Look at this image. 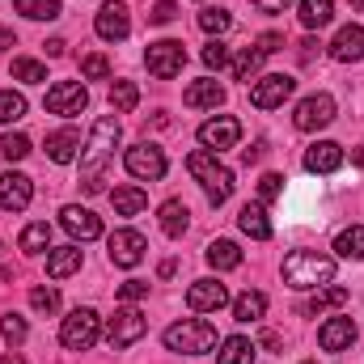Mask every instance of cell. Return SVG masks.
Instances as JSON below:
<instances>
[{"label": "cell", "instance_id": "obj_12", "mask_svg": "<svg viewBox=\"0 0 364 364\" xmlns=\"http://www.w3.org/2000/svg\"><path fill=\"white\" fill-rule=\"evenodd\" d=\"M106 250H110V263H114V267H136V263L144 259L149 242H144V233H136V229H114L110 242H106Z\"/></svg>", "mask_w": 364, "mask_h": 364}, {"label": "cell", "instance_id": "obj_52", "mask_svg": "<svg viewBox=\"0 0 364 364\" xmlns=\"http://www.w3.org/2000/svg\"><path fill=\"white\" fill-rule=\"evenodd\" d=\"M263 149H267V144H255V149H246V153H242V161H246V166H255V161L263 157Z\"/></svg>", "mask_w": 364, "mask_h": 364}, {"label": "cell", "instance_id": "obj_18", "mask_svg": "<svg viewBox=\"0 0 364 364\" xmlns=\"http://www.w3.org/2000/svg\"><path fill=\"white\" fill-rule=\"evenodd\" d=\"M339 166H343V149L335 140H318V144L305 149V170L309 174H335Z\"/></svg>", "mask_w": 364, "mask_h": 364}, {"label": "cell", "instance_id": "obj_21", "mask_svg": "<svg viewBox=\"0 0 364 364\" xmlns=\"http://www.w3.org/2000/svg\"><path fill=\"white\" fill-rule=\"evenodd\" d=\"M237 229H242L246 237H255V242H267V237H272L267 208H263V203H246V208L237 212Z\"/></svg>", "mask_w": 364, "mask_h": 364}, {"label": "cell", "instance_id": "obj_34", "mask_svg": "<svg viewBox=\"0 0 364 364\" xmlns=\"http://www.w3.org/2000/svg\"><path fill=\"white\" fill-rule=\"evenodd\" d=\"M13 9L30 21H51L60 17V0H13Z\"/></svg>", "mask_w": 364, "mask_h": 364}, {"label": "cell", "instance_id": "obj_32", "mask_svg": "<svg viewBox=\"0 0 364 364\" xmlns=\"http://www.w3.org/2000/svg\"><path fill=\"white\" fill-rule=\"evenodd\" d=\"M335 255L339 259H364V225H352V229H343L339 237H335Z\"/></svg>", "mask_w": 364, "mask_h": 364}, {"label": "cell", "instance_id": "obj_40", "mask_svg": "<svg viewBox=\"0 0 364 364\" xmlns=\"http://www.w3.org/2000/svg\"><path fill=\"white\" fill-rule=\"evenodd\" d=\"M199 30H208V34H225V30H233V17H229L225 9H203V13H199Z\"/></svg>", "mask_w": 364, "mask_h": 364}, {"label": "cell", "instance_id": "obj_50", "mask_svg": "<svg viewBox=\"0 0 364 364\" xmlns=\"http://www.w3.org/2000/svg\"><path fill=\"white\" fill-rule=\"evenodd\" d=\"M318 47H322V43H318V38H305V43H301V64H309V60H314V51H318Z\"/></svg>", "mask_w": 364, "mask_h": 364}, {"label": "cell", "instance_id": "obj_54", "mask_svg": "<svg viewBox=\"0 0 364 364\" xmlns=\"http://www.w3.org/2000/svg\"><path fill=\"white\" fill-rule=\"evenodd\" d=\"M352 161H356V166H360V170H364V144H360V149H356V153H352Z\"/></svg>", "mask_w": 364, "mask_h": 364}, {"label": "cell", "instance_id": "obj_56", "mask_svg": "<svg viewBox=\"0 0 364 364\" xmlns=\"http://www.w3.org/2000/svg\"><path fill=\"white\" fill-rule=\"evenodd\" d=\"M352 9H364V0H352Z\"/></svg>", "mask_w": 364, "mask_h": 364}, {"label": "cell", "instance_id": "obj_38", "mask_svg": "<svg viewBox=\"0 0 364 364\" xmlns=\"http://www.w3.org/2000/svg\"><path fill=\"white\" fill-rule=\"evenodd\" d=\"M13 81H26V85H43L47 81V68L38 60H13Z\"/></svg>", "mask_w": 364, "mask_h": 364}, {"label": "cell", "instance_id": "obj_57", "mask_svg": "<svg viewBox=\"0 0 364 364\" xmlns=\"http://www.w3.org/2000/svg\"><path fill=\"white\" fill-rule=\"evenodd\" d=\"M305 364H314V360H305Z\"/></svg>", "mask_w": 364, "mask_h": 364}, {"label": "cell", "instance_id": "obj_27", "mask_svg": "<svg viewBox=\"0 0 364 364\" xmlns=\"http://www.w3.org/2000/svg\"><path fill=\"white\" fill-rule=\"evenodd\" d=\"M296 17H301L305 30H322V26H331L335 4H331V0H301V4H296Z\"/></svg>", "mask_w": 364, "mask_h": 364}, {"label": "cell", "instance_id": "obj_8", "mask_svg": "<svg viewBox=\"0 0 364 364\" xmlns=\"http://www.w3.org/2000/svg\"><path fill=\"white\" fill-rule=\"evenodd\" d=\"M144 331H149V322H144V314L140 309H132V305H123V309H114L110 314V322H106V339H110V348H132L136 339H144Z\"/></svg>", "mask_w": 364, "mask_h": 364}, {"label": "cell", "instance_id": "obj_45", "mask_svg": "<svg viewBox=\"0 0 364 364\" xmlns=\"http://www.w3.org/2000/svg\"><path fill=\"white\" fill-rule=\"evenodd\" d=\"M279 195H284V178H279V174H263V178H259V199H263V203H275Z\"/></svg>", "mask_w": 364, "mask_h": 364}, {"label": "cell", "instance_id": "obj_22", "mask_svg": "<svg viewBox=\"0 0 364 364\" xmlns=\"http://www.w3.org/2000/svg\"><path fill=\"white\" fill-rule=\"evenodd\" d=\"M77 149H81V136H77L73 127H64V132H51V136H47V157H51L55 166L77 161Z\"/></svg>", "mask_w": 364, "mask_h": 364}, {"label": "cell", "instance_id": "obj_35", "mask_svg": "<svg viewBox=\"0 0 364 364\" xmlns=\"http://www.w3.org/2000/svg\"><path fill=\"white\" fill-rule=\"evenodd\" d=\"M136 102H140V90H136L132 81H114V85H110V106H114V114H132Z\"/></svg>", "mask_w": 364, "mask_h": 364}, {"label": "cell", "instance_id": "obj_24", "mask_svg": "<svg viewBox=\"0 0 364 364\" xmlns=\"http://www.w3.org/2000/svg\"><path fill=\"white\" fill-rule=\"evenodd\" d=\"M110 203H114V216H140L149 208V195L140 186H114L110 191Z\"/></svg>", "mask_w": 364, "mask_h": 364}, {"label": "cell", "instance_id": "obj_31", "mask_svg": "<svg viewBox=\"0 0 364 364\" xmlns=\"http://www.w3.org/2000/svg\"><path fill=\"white\" fill-rule=\"evenodd\" d=\"M267 314V296L263 292H242L237 301H233V318L237 322H259Z\"/></svg>", "mask_w": 364, "mask_h": 364}, {"label": "cell", "instance_id": "obj_42", "mask_svg": "<svg viewBox=\"0 0 364 364\" xmlns=\"http://www.w3.org/2000/svg\"><path fill=\"white\" fill-rule=\"evenodd\" d=\"M30 305H34L38 314H55V309H60V292H55V288H30Z\"/></svg>", "mask_w": 364, "mask_h": 364}, {"label": "cell", "instance_id": "obj_30", "mask_svg": "<svg viewBox=\"0 0 364 364\" xmlns=\"http://www.w3.org/2000/svg\"><path fill=\"white\" fill-rule=\"evenodd\" d=\"M17 246H21L26 255H43V250L51 246V225H47V220H34V225H26Z\"/></svg>", "mask_w": 364, "mask_h": 364}, {"label": "cell", "instance_id": "obj_41", "mask_svg": "<svg viewBox=\"0 0 364 364\" xmlns=\"http://www.w3.org/2000/svg\"><path fill=\"white\" fill-rule=\"evenodd\" d=\"M0 335H4L13 348H17V343H26V335H30V331H26V318H17V314H4V318H0Z\"/></svg>", "mask_w": 364, "mask_h": 364}, {"label": "cell", "instance_id": "obj_49", "mask_svg": "<svg viewBox=\"0 0 364 364\" xmlns=\"http://www.w3.org/2000/svg\"><path fill=\"white\" fill-rule=\"evenodd\" d=\"M279 47H284L279 34H263V38H259V51H263V55H272V51H279Z\"/></svg>", "mask_w": 364, "mask_h": 364}, {"label": "cell", "instance_id": "obj_3", "mask_svg": "<svg viewBox=\"0 0 364 364\" xmlns=\"http://www.w3.org/2000/svg\"><path fill=\"white\" fill-rule=\"evenodd\" d=\"M186 170L203 182V191H208V203H212V208H220V203L233 195V170H229V166H220L212 149L191 153V157H186Z\"/></svg>", "mask_w": 364, "mask_h": 364}, {"label": "cell", "instance_id": "obj_1", "mask_svg": "<svg viewBox=\"0 0 364 364\" xmlns=\"http://www.w3.org/2000/svg\"><path fill=\"white\" fill-rule=\"evenodd\" d=\"M114 144H119V119H114V114H102V119L93 123L85 157H81V166H85V191H90V195L102 191V166L114 157Z\"/></svg>", "mask_w": 364, "mask_h": 364}, {"label": "cell", "instance_id": "obj_5", "mask_svg": "<svg viewBox=\"0 0 364 364\" xmlns=\"http://www.w3.org/2000/svg\"><path fill=\"white\" fill-rule=\"evenodd\" d=\"M97 331H102V318L93 314L90 305H81V309H73V314L64 318L60 343H64L68 352H90L93 343H97Z\"/></svg>", "mask_w": 364, "mask_h": 364}, {"label": "cell", "instance_id": "obj_47", "mask_svg": "<svg viewBox=\"0 0 364 364\" xmlns=\"http://www.w3.org/2000/svg\"><path fill=\"white\" fill-rule=\"evenodd\" d=\"M149 17H153L157 26H166V21H174V17H178V4H174V0H157Z\"/></svg>", "mask_w": 364, "mask_h": 364}, {"label": "cell", "instance_id": "obj_19", "mask_svg": "<svg viewBox=\"0 0 364 364\" xmlns=\"http://www.w3.org/2000/svg\"><path fill=\"white\" fill-rule=\"evenodd\" d=\"M331 60H339V64H356V60H364V26H343V30L335 34Z\"/></svg>", "mask_w": 364, "mask_h": 364}, {"label": "cell", "instance_id": "obj_51", "mask_svg": "<svg viewBox=\"0 0 364 364\" xmlns=\"http://www.w3.org/2000/svg\"><path fill=\"white\" fill-rule=\"evenodd\" d=\"M64 47H68L64 38H47V55H51V60H60V55H64Z\"/></svg>", "mask_w": 364, "mask_h": 364}, {"label": "cell", "instance_id": "obj_11", "mask_svg": "<svg viewBox=\"0 0 364 364\" xmlns=\"http://www.w3.org/2000/svg\"><path fill=\"white\" fill-rule=\"evenodd\" d=\"M93 30H97V38H106V43H123V38L132 34V13H127V4H123V0H106V4L97 9Z\"/></svg>", "mask_w": 364, "mask_h": 364}, {"label": "cell", "instance_id": "obj_39", "mask_svg": "<svg viewBox=\"0 0 364 364\" xmlns=\"http://www.w3.org/2000/svg\"><path fill=\"white\" fill-rule=\"evenodd\" d=\"M0 157H4V161H26V157H30V140H26L21 132H17V136H13V132L0 136Z\"/></svg>", "mask_w": 364, "mask_h": 364}, {"label": "cell", "instance_id": "obj_15", "mask_svg": "<svg viewBox=\"0 0 364 364\" xmlns=\"http://www.w3.org/2000/svg\"><path fill=\"white\" fill-rule=\"evenodd\" d=\"M296 90V81L292 77H284V73H272V77H263L255 90H250V102L259 106V110H275V106H284L288 97Z\"/></svg>", "mask_w": 364, "mask_h": 364}, {"label": "cell", "instance_id": "obj_6", "mask_svg": "<svg viewBox=\"0 0 364 364\" xmlns=\"http://www.w3.org/2000/svg\"><path fill=\"white\" fill-rule=\"evenodd\" d=\"M144 64H149V73H153V77L170 81V77H178L182 68H186V47H182L178 38L149 43V51H144Z\"/></svg>", "mask_w": 364, "mask_h": 364}, {"label": "cell", "instance_id": "obj_23", "mask_svg": "<svg viewBox=\"0 0 364 364\" xmlns=\"http://www.w3.org/2000/svg\"><path fill=\"white\" fill-rule=\"evenodd\" d=\"M255 356H259V348L246 335H229L216 352V364H255Z\"/></svg>", "mask_w": 364, "mask_h": 364}, {"label": "cell", "instance_id": "obj_55", "mask_svg": "<svg viewBox=\"0 0 364 364\" xmlns=\"http://www.w3.org/2000/svg\"><path fill=\"white\" fill-rule=\"evenodd\" d=\"M0 364H26V360H21V356H13V352H9V356H0Z\"/></svg>", "mask_w": 364, "mask_h": 364}, {"label": "cell", "instance_id": "obj_13", "mask_svg": "<svg viewBox=\"0 0 364 364\" xmlns=\"http://www.w3.org/2000/svg\"><path fill=\"white\" fill-rule=\"evenodd\" d=\"M242 140V123L233 119V114H216V119H208L203 127H199V144L203 149H233Z\"/></svg>", "mask_w": 364, "mask_h": 364}, {"label": "cell", "instance_id": "obj_43", "mask_svg": "<svg viewBox=\"0 0 364 364\" xmlns=\"http://www.w3.org/2000/svg\"><path fill=\"white\" fill-rule=\"evenodd\" d=\"M81 73H85V81H106L110 77V60L106 55H85L81 60Z\"/></svg>", "mask_w": 364, "mask_h": 364}, {"label": "cell", "instance_id": "obj_25", "mask_svg": "<svg viewBox=\"0 0 364 364\" xmlns=\"http://www.w3.org/2000/svg\"><path fill=\"white\" fill-rule=\"evenodd\" d=\"M81 272V250L77 246H60V250H51L47 255V275L51 279H68V275Z\"/></svg>", "mask_w": 364, "mask_h": 364}, {"label": "cell", "instance_id": "obj_44", "mask_svg": "<svg viewBox=\"0 0 364 364\" xmlns=\"http://www.w3.org/2000/svg\"><path fill=\"white\" fill-rule=\"evenodd\" d=\"M203 64H208V68H216V73H220V68H225V64H229V47H225V43H220V38H212V43H208V47H203Z\"/></svg>", "mask_w": 364, "mask_h": 364}, {"label": "cell", "instance_id": "obj_16", "mask_svg": "<svg viewBox=\"0 0 364 364\" xmlns=\"http://www.w3.org/2000/svg\"><path fill=\"white\" fill-rule=\"evenodd\" d=\"M30 199H34V182L26 174H13V170L0 174V208L4 212H26Z\"/></svg>", "mask_w": 364, "mask_h": 364}, {"label": "cell", "instance_id": "obj_10", "mask_svg": "<svg viewBox=\"0 0 364 364\" xmlns=\"http://www.w3.org/2000/svg\"><path fill=\"white\" fill-rule=\"evenodd\" d=\"M51 114H64V119H73V114H81L85 106H90V93L81 81H55L51 90H47V102H43Z\"/></svg>", "mask_w": 364, "mask_h": 364}, {"label": "cell", "instance_id": "obj_36", "mask_svg": "<svg viewBox=\"0 0 364 364\" xmlns=\"http://www.w3.org/2000/svg\"><path fill=\"white\" fill-rule=\"evenodd\" d=\"M17 119H26V97L13 90H0V127L17 123Z\"/></svg>", "mask_w": 364, "mask_h": 364}, {"label": "cell", "instance_id": "obj_28", "mask_svg": "<svg viewBox=\"0 0 364 364\" xmlns=\"http://www.w3.org/2000/svg\"><path fill=\"white\" fill-rule=\"evenodd\" d=\"M186 225H191V212H186V203H182V199L161 203V233H166V237H182V233H186Z\"/></svg>", "mask_w": 364, "mask_h": 364}, {"label": "cell", "instance_id": "obj_33", "mask_svg": "<svg viewBox=\"0 0 364 364\" xmlns=\"http://www.w3.org/2000/svg\"><path fill=\"white\" fill-rule=\"evenodd\" d=\"M348 288H318L314 292V301L305 305V314H326V309H339V305H348Z\"/></svg>", "mask_w": 364, "mask_h": 364}, {"label": "cell", "instance_id": "obj_53", "mask_svg": "<svg viewBox=\"0 0 364 364\" xmlns=\"http://www.w3.org/2000/svg\"><path fill=\"white\" fill-rule=\"evenodd\" d=\"M13 43H17V38H13V30H0V51H4V47H13Z\"/></svg>", "mask_w": 364, "mask_h": 364}, {"label": "cell", "instance_id": "obj_7", "mask_svg": "<svg viewBox=\"0 0 364 364\" xmlns=\"http://www.w3.org/2000/svg\"><path fill=\"white\" fill-rule=\"evenodd\" d=\"M123 166H127V174H132V178H140V182L166 178V153H161L157 144H149V140L132 144V149H127V157H123Z\"/></svg>", "mask_w": 364, "mask_h": 364}, {"label": "cell", "instance_id": "obj_29", "mask_svg": "<svg viewBox=\"0 0 364 364\" xmlns=\"http://www.w3.org/2000/svg\"><path fill=\"white\" fill-rule=\"evenodd\" d=\"M208 263H212L216 272H233V267H242V250H237V242H229V237L212 242V246H208Z\"/></svg>", "mask_w": 364, "mask_h": 364}, {"label": "cell", "instance_id": "obj_17", "mask_svg": "<svg viewBox=\"0 0 364 364\" xmlns=\"http://www.w3.org/2000/svg\"><path fill=\"white\" fill-rule=\"evenodd\" d=\"M60 225H64L77 242H93V237H102V220L93 216L90 208H77V203H68V208L60 212Z\"/></svg>", "mask_w": 364, "mask_h": 364}, {"label": "cell", "instance_id": "obj_46", "mask_svg": "<svg viewBox=\"0 0 364 364\" xmlns=\"http://www.w3.org/2000/svg\"><path fill=\"white\" fill-rule=\"evenodd\" d=\"M140 296H149V284L144 279H127V284H119V301H140Z\"/></svg>", "mask_w": 364, "mask_h": 364}, {"label": "cell", "instance_id": "obj_37", "mask_svg": "<svg viewBox=\"0 0 364 364\" xmlns=\"http://www.w3.org/2000/svg\"><path fill=\"white\" fill-rule=\"evenodd\" d=\"M259 68H263V51H259V47H246V51L233 60V77H237V81H250Z\"/></svg>", "mask_w": 364, "mask_h": 364}, {"label": "cell", "instance_id": "obj_14", "mask_svg": "<svg viewBox=\"0 0 364 364\" xmlns=\"http://www.w3.org/2000/svg\"><path fill=\"white\" fill-rule=\"evenodd\" d=\"M186 305H191L195 314H216V309L229 305V288H225L220 279H195V284L186 288Z\"/></svg>", "mask_w": 364, "mask_h": 364}, {"label": "cell", "instance_id": "obj_26", "mask_svg": "<svg viewBox=\"0 0 364 364\" xmlns=\"http://www.w3.org/2000/svg\"><path fill=\"white\" fill-rule=\"evenodd\" d=\"M182 102H186L191 110H203V106H212V110H216V106L225 102V85H216V81H195L191 90L182 93Z\"/></svg>", "mask_w": 364, "mask_h": 364}, {"label": "cell", "instance_id": "obj_2", "mask_svg": "<svg viewBox=\"0 0 364 364\" xmlns=\"http://www.w3.org/2000/svg\"><path fill=\"white\" fill-rule=\"evenodd\" d=\"M284 279H288V288H322L335 279V259L318 255V250H292L284 259Z\"/></svg>", "mask_w": 364, "mask_h": 364}, {"label": "cell", "instance_id": "obj_9", "mask_svg": "<svg viewBox=\"0 0 364 364\" xmlns=\"http://www.w3.org/2000/svg\"><path fill=\"white\" fill-rule=\"evenodd\" d=\"M292 123H296V132H322V127H331V123H335V97H331V93H309V97H301Z\"/></svg>", "mask_w": 364, "mask_h": 364}, {"label": "cell", "instance_id": "obj_4", "mask_svg": "<svg viewBox=\"0 0 364 364\" xmlns=\"http://www.w3.org/2000/svg\"><path fill=\"white\" fill-rule=\"evenodd\" d=\"M166 348L186 352V356H203V352L216 348V326L212 322H174L166 331Z\"/></svg>", "mask_w": 364, "mask_h": 364}, {"label": "cell", "instance_id": "obj_48", "mask_svg": "<svg viewBox=\"0 0 364 364\" xmlns=\"http://www.w3.org/2000/svg\"><path fill=\"white\" fill-rule=\"evenodd\" d=\"M250 4H255L259 13H284V9H288L292 0H250Z\"/></svg>", "mask_w": 364, "mask_h": 364}, {"label": "cell", "instance_id": "obj_20", "mask_svg": "<svg viewBox=\"0 0 364 364\" xmlns=\"http://www.w3.org/2000/svg\"><path fill=\"white\" fill-rule=\"evenodd\" d=\"M356 335H360V331H356V322H352V318H331V322L318 331V343H322L326 352H343V348H352V343H356Z\"/></svg>", "mask_w": 364, "mask_h": 364}]
</instances>
